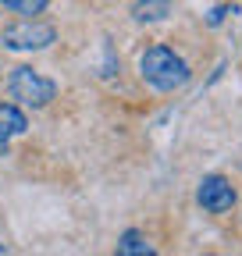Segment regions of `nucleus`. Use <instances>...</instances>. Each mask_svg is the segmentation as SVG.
<instances>
[{
	"mask_svg": "<svg viewBox=\"0 0 242 256\" xmlns=\"http://www.w3.org/2000/svg\"><path fill=\"white\" fill-rule=\"evenodd\" d=\"M224 14H235V8H214L206 22H210V25H221V22H224Z\"/></svg>",
	"mask_w": 242,
	"mask_h": 256,
	"instance_id": "1a4fd4ad",
	"label": "nucleus"
},
{
	"mask_svg": "<svg viewBox=\"0 0 242 256\" xmlns=\"http://www.w3.org/2000/svg\"><path fill=\"white\" fill-rule=\"evenodd\" d=\"M196 200L206 214H228L235 206V188L224 174H206L196 188Z\"/></svg>",
	"mask_w": 242,
	"mask_h": 256,
	"instance_id": "20e7f679",
	"label": "nucleus"
},
{
	"mask_svg": "<svg viewBox=\"0 0 242 256\" xmlns=\"http://www.w3.org/2000/svg\"><path fill=\"white\" fill-rule=\"evenodd\" d=\"M139 75L150 89H157V92H174L189 82V64L182 60L171 46L157 43V46H146L142 57H139Z\"/></svg>",
	"mask_w": 242,
	"mask_h": 256,
	"instance_id": "f257e3e1",
	"label": "nucleus"
},
{
	"mask_svg": "<svg viewBox=\"0 0 242 256\" xmlns=\"http://www.w3.org/2000/svg\"><path fill=\"white\" fill-rule=\"evenodd\" d=\"M54 40H57V28L46 25V22H32V18H25V22L4 28V46H8V50H18V54L46 50Z\"/></svg>",
	"mask_w": 242,
	"mask_h": 256,
	"instance_id": "7ed1b4c3",
	"label": "nucleus"
},
{
	"mask_svg": "<svg viewBox=\"0 0 242 256\" xmlns=\"http://www.w3.org/2000/svg\"><path fill=\"white\" fill-rule=\"evenodd\" d=\"M8 96L18 107L43 110L57 96V82L46 78V75H40L36 68H28V64H18V68H11V78H8Z\"/></svg>",
	"mask_w": 242,
	"mask_h": 256,
	"instance_id": "f03ea898",
	"label": "nucleus"
},
{
	"mask_svg": "<svg viewBox=\"0 0 242 256\" xmlns=\"http://www.w3.org/2000/svg\"><path fill=\"white\" fill-rule=\"evenodd\" d=\"M171 14V0H136L132 18L136 22H164Z\"/></svg>",
	"mask_w": 242,
	"mask_h": 256,
	"instance_id": "423d86ee",
	"label": "nucleus"
},
{
	"mask_svg": "<svg viewBox=\"0 0 242 256\" xmlns=\"http://www.w3.org/2000/svg\"><path fill=\"white\" fill-rule=\"evenodd\" d=\"M28 132V118L18 104H0V150H8V142L14 136Z\"/></svg>",
	"mask_w": 242,
	"mask_h": 256,
	"instance_id": "39448f33",
	"label": "nucleus"
},
{
	"mask_svg": "<svg viewBox=\"0 0 242 256\" xmlns=\"http://www.w3.org/2000/svg\"><path fill=\"white\" fill-rule=\"evenodd\" d=\"M118 256H154V246H150L136 228L132 232H125L118 238Z\"/></svg>",
	"mask_w": 242,
	"mask_h": 256,
	"instance_id": "0eeeda50",
	"label": "nucleus"
},
{
	"mask_svg": "<svg viewBox=\"0 0 242 256\" xmlns=\"http://www.w3.org/2000/svg\"><path fill=\"white\" fill-rule=\"evenodd\" d=\"M8 11H14V14H25V18H36V14H43L46 11V4L50 0H0Z\"/></svg>",
	"mask_w": 242,
	"mask_h": 256,
	"instance_id": "6e6552de",
	"label": "nucleus"
}]
</instances>
